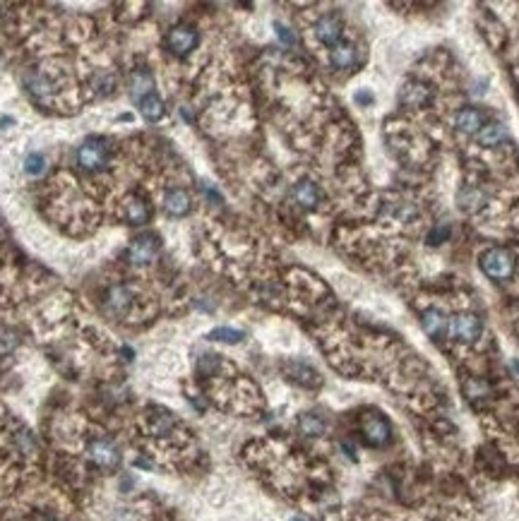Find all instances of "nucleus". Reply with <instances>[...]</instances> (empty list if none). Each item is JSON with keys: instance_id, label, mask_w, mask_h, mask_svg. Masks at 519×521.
<instances>
[{"instance_id": "obj_22", "label": "nucleus", "mask_w": 519, "mask_h": 521, "mask_svg": "<svg viewBox=\"0 0 519 521\" xmlns=\"http://www.w3.org/2000/svg\"><path fill=\"white\" fill-rule=\"evenodd\" d=\"M140 111L149 123H156L163 118V101L156 94H149L140 101Z\"/></svg>"}, {"instance_id": "obj_31", "label": "nucleus", "mask_w": 519, "mask_h": 521, "mask_svg": "<svg viewBox=\"0 0 519 521\" xmlns=\"http://www.w3.org/2000/svg\"><path fill=\"white\" fill-rule=\"evenodd\" d=\"M512 370H515V375L519 378V360H512Z\"/></svg>"}, {"instance_id": "obj_9", "label": "nucleus", "mask_w": 519, "mask_h": 521, "mask_svg": "<svg viewBox=\"0 0 519 521\" xmlns=\"http://www.w3.org/2000/svg\"><path fill=\"white\" fill-rule=\"evenodd\" d=\"M455 128L462 135H478L483 128V113L474 106H466L455 116Z\"/></svg>"}, {"instance_id": "obj_27", "label": "nucleus", "mask_w": 519, "mask_h": 521, "mask_svg": "<svg viewBox=\"0 0 519 521\" xmlns=\"http://www.w3.org/2000/svg\"><path fill=\"white\" fill-rule=\"evenodd\" d=\"M464 392L469 399H483L485 394H488V385H485L483 380H469L464 385Z\"/></svg>"}, {"instance_id": "obj_14", "label": "nucleus", "mask_w": 519, "mask_h": 521, "mask_svg": "<svg viewBox=\"0 0 519 521\" xmlns=\"http://www.w3.org/2000/svg\"><path fill=\"white\" fill-rule=\"evenodd\" d=\"M421 325L425 329V334L430 336V339H443L445 332H448V318H445L443 313H440L438 308H428L423 313V318H421Z\"/></svg>"}, {"instance_id": "obj_16", "label": "nucleus", "mask_w": 519, "mask_h": 521, "mask_svg": "<svg viewBox=\"0 0 519 521\" xmlns=\"http://www.w3.org/2000/svg\"><path fill=\"white\" fill-rule=\"evenodd\" d=\"M457 204H459V209L462 212H478V209L485 204V195H483V190H478V188H462L459 190V195H457Z\"/></svg>"}, {"instance_id": "obj_10", "label": "nucleus", "mask_w": 519, "mask_h": 521, "mask_svg": "<svg viewBox=\"0 0 519 521\" xmlns=\"http://www.w3.org/2000/svg\"><path fill=\"white\" fill-rule=\"evenodd\" d=\"M130 305H133V293H130V288L128 286H111L109 288V293H106V310L111 315H126Z\"/></svg>"}, {"instance_id": "obj_1", "label": "nucleus", "mask_w": 519, "mask_h": 521, "mask_svg": "<svg viewBox=\"0 0 519 521\" xmlns=\"http://www.w3.org/2000/svg\"><path fill=\"white\" fill-rule=\"evenodd\" d=\"M481 269L485 276L495 281H505L515 274V257L505 248H488L481 255Z\"/></svg>"}, {"instance_id": "obj_26", "label": "nucleus", "mask_w": 519, "mask_h": 521, "mask_svg": "<svg viewBox=\"0 0 519 521\" xmlns=\"http://www.w3.org/2000/svg\"><path fill=\"white\" fill-rule=\"evenodd\" d=\"M19 346V334L10 327H0V355H10Z\"/></svg>"}, {"instance_id": "obj_6", "label": "nucleus", "mask_w": 519, "mask_h": 521, "mask_svg": "<svg viewBox=\"0 0 519 521\" xmlns=\"http://www.w3.org/2000/svg\"><path fill=\"white\" fill-rule=\"evenodd\" d=\"M361 430H363L366 442L373 447H383V445H387V440H390V425H387V420L378 413L366 415L363 423H361Z\"/></svg>"}, {"instance_id": "obj_21", "label": "nucleus", "mask_w": 519, "mask_h": 521, "mask_svg": "<svg viewBox=\"0 0 519 521\" xmlns=\"http://www.w3.org/2000/svg\"><path fill=\"white\" fill-rule=\"evenodd\" d=\"M298 430L306 435V437H320L325 433V420L315 413H303L298 418Z\"/></svg>"}, {"instance_id": "obj_24", "label": "nucleus", "mask_w": 519, "mask_h": 521, "mask_svg": "<svg viewBox=\"0 0 519 521\" xmlns=\"http://www.w3.org/2000/svg\"><path fill=\"white\" fill-rule=\"evenodd\" d=\"M243 334L241 329H233V327H216L209 332V339L212 341H224V344H238V341H243Z\"/></svg>"}, {"instance_id": "obj_19", "label": "nucleus", "mask_w": 519, "mask_h": 521, "mask_svg": "<svg viewBox=\"0 0 519 521\" xmlns=\"http://www.w3.org/2000/svg\"><path fill=\"white\" fill-rule=\"evenodd\" d=\"M476 137H478V144H481V147H498L503 140H508V130H505V125H500V123H488V125H483L481 133Z\"/></svg>"}, {"instance_id": "obj_18", "label": "nucleus", "mask_w": 519, "mask_h": 521, "mask_svg": "<svg viewBox=\"0 0 519 521\" xmlns=\"http://www.w3.org/2000/svg\"><path fill=\"white\" fill-rule=\"evenodd\" d=\"M330 63L334 65V68H339V70L351 68V65L356 63V49H353L351 44H337V46H332Z\"/></svg>"}, {"instance_id": "obj_17", "label": "nucleus", "mask_w": 519, "mask_h": 521, "mask_svg": "<svg viewBox=\"0 0 519 521\" xmlns=\"http://www.w3.org/2000/svg\"><path fill=\"white\" fill-rule=\"evenodd\" d=\"M286 375L303 387H318L320 385L318 373H315L311 365H306V363H291V365H286Z\"/></svg>"}, {"instance_id": "obj_3", "label": "nucleus", "mask_w": 519, "mask_h": 521, "mask_svg": "<svg viewBox=\"0 0 519 521\" xmlns=\"http://www.w3.org/2000/svg\"><path fill=\"white\" fill-rule=\"evenodd\" d=\"M450 334L455 336L457 341H464V344H471L481 336V320L476 318L474 313H459L450 320Z\"/></svg>"}, {"instance_id": "obj_28", "label": "nucleus", "mask_w": 519, "mask_h": 521, "mask_svg": "<svg viewBox=\"0 0 519 521\" xmlns=\"http://www.w3.org/2000/svg\"><path fill=\"white\" fill-rule=\"evenodd\" d=\"M46 166V159H44V154H29L27 159H24V171H27L29 176H39L44 171Z\"/></svg>"}, {"instance_id": "obj_7", "label": "nucleus", "mask_w": 519, "mask_h": 521, "mask_svg": "<svg viewBox=\"0 0 519 521\" xmlns=\"http://www.w3.org/2000/svg\"><path fill=\"white\" fill-rule=\"evenodd\" d=\"M87 454H89V459L101 468H116L121 464V452H118V447L109 440H94L89 445Z\"/></svg>"}, {"instance_id": "obj_8", "label": "nucleus", "mask_w": 519, "mask_h": 521, "mask_svg": "<svg viewBox=\"0 0 519 521\" xmlns=\"http://www.w3.org/2000/svg\"><path fill=\"white\" fill-rule=\"evenodd\" d=\"M315 36L325 46H337L341 39V19L337 15H323L315 24Z\"/></svg>"}, {"instance_id": "obj_4", "label": "nucleus", "mask_w": 519, "mask_h": 521, "mask_svg": "<svg viewBox=\"0 0 519 521\" xmlns=\"http://www.w3.org/2000/svg\"><path fill=\"white\" fill-rule=\"evenodd\" d=\"M197 41H200V36H197V31L195 27H190V24H176L173 29L168 31V36H166V46H168V51L173 56H188L190 51L195 49Z\"/></svg>"}, {"instance_id": "obj_29", "label": "nucleus", "mask_w": 519, "mask_h": 521, "mask_svg": "<svg viewBox=\"0 0 519 521\" xmlns=\"http://www.w3.org/2000/svg\"><path fill=\"white\" fill-rule=\"evenodd\" d=\"M277 31H279V39L284 44H293V34H288V29L286 27H281V24H277Z\"/></svg>"}, {"instance_id": "obj_25", "label": "nucleus", "mask_w": 519, "mask_h": 521, "mask_svg": "<svg viewBox=\"0 0 519 521\" xmlns=\"http://www.w3.org/2000/svg\"><path fill=\"white\" fill-rule=\"evenodd\" d=\"M27 89L31 91L34 96H46V94H51L54 91V84H51V80L46 75H29L27 77Z\"/></svg>"}, {"instance_id": "obj_5", "label": "nucleus", "mask_w": 519, "mask_h": 521, "mask_svg": "<svg viewBox=\"0 0 519 521\" xmlns=\"http://www.w3.org/2000/svg\"><path fill=\"white\" fill-rule=\"evenodd\" d=\"M156 255H159V238H156V236H149V233L137 236V238L130 243V248H128L130 262L137 265V267L149 265V262H152Z\"/></svg>"}, {"instance_id": "obj_13", "label": "nucleus", "mask_w": 519, "mask_h": 521, "mask_svg": "<svg viewBox=\"0 0 519 521\" xmlns=\"http://www.w3.org/2000/svg\"><path fill=\"white\" fill-rule=\"evenodd\" d=\"M123 219H126L130 226H142V223H147V219H149L147 202L135 195H130L128 200L123 202Z\"/></svg>"}, {"instance_id": "obj_11", "label": "nucleus", "mask_w": 519, "mask_h": 521, "mask_svg": "<svg viewBox=\"0 0 519 521\" xmlns=\"http://www.w3.org/2000/svg\"><path fill=\"white\" fill-rule=\"evenodd\" d=\"M190 207H193V200H190V195L183 188L168 190L166 197H163V209H166V214L176 216V219L186 216L190 212Z\"/></svg>"}, {"instance_id": "obj_23", "label": "nucleus", "mask_w": 519, "mask_h": 521, "mask_svg": "<svg viewBox=\"0 0 519 521\" xmlns=\"http://www.w3.org/2000/svg\"><path fill=\"white\" fill-rule=\"evenodd\" d=\"M430 91L428 87H423V84H409V87H404L402 91V101L406 106H423L425 101H428Z\"/></svg>"}, {"instance_id": "obj_20", "label": "nucleus", "mask_w": 519, "mask_h": 521, "mask_svg": "<svg viewBox=\"0 0 519 521\" xmlns=\"http://www.w3.org/2000/svg\"><path fill=\"white\" fill-rule=\"evenodd\" d=\"M173 425H176V418L168 411H163V408H156L154 415L149 418V430H152L156 437L168 435L171 430H173Z\"/></svg>"}, {"instance_id": "obj_15", "label": "nucleus", "mask_w": 519, "mask_h": 521, "mask_svg": "<svg viewBox=\"0 0 519 521\" xmlns=\"http://www.w3.org/2000/svg\"><path fill=\"white\" fill-rule=\"evenodd\" d=\"M293 200L303 209H313V207H318V202H320V190L313 181H301V183H296V188H293Z\"/></svg>"}, {"instance_id": "obj_2", "label": "nucleus", "mask_w": 519, "mask_h": 521, "mask_svg": "<svg viewBox=\"0 0 519 521\" xmlns=\"http://www.w3.org/2000/svg\"><path fill=\"white\" fill-rule=\"evenodd\" d=\"M106 159H109V149H106V142L99 140H87L82 144L80 149H77V163L84 168V171H99L106 166Z\"/></svg>"}, {"instance_id": "obj_30", "label": "nucleus", "mask_w": 519, "mask_h": 521, "mask_svg": "<svg viewBox=\"0 0 519 521\" xmlns=\"http://www.w3.org/2000/svg\"><path fill=\"white\" fill-rule=\"evenodd\" d=\"M356 98H358V101H368V103L373 101V96H371V94H356Z\"/></svg>"}, {"instance_id": "obj_12", "label": "nucleus", "mask_w": 519, "mask_h": 521, "mask_svg": "<svg viewBox=\"0 0 519 521\" xmlns=\"http://www.w3.org/2000/svg\"><path fill=\"white\" fill-rule=\"evenodd\" d=\"M130 94L135 101H142L144 96L154 94V75L147 68H137L130 75Z\"/></svg>"}]
</instances>
